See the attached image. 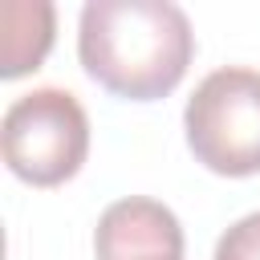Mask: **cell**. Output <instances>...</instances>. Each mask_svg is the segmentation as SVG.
Instances as JSON below:
<instances>
[{"mask_svg":"<svg viewBox=\"0 0 260 260\" xmlns=\"http://www.w3.org/2000/svg\"><path fill=\"white\" fill-rule=\"evenodd\" d=\"M195 53L191 20L171 0H89L77 20L85 73L130 102L167 98Z\"/></svg>","mask_w":260,"mask_h":260,"instance_id":"obj_1","label":"cell"},{"mask_svg":"<svg viewBox=\"0 0 260 260\" xmlns=\"http://www.w3.org/2000/svg\"><path fill=\"white\" fill-rule=\"evenodd\" d=\"M191 154L228 179L260 175V69L207 73L183 110Z\"/></svg>","mask_w":260,"mask_h":260,"instance_id":"obj_2","label":"cell"},{"mask_svg":"<svg viewBox=\"0 0 260 260\" xmlns=\"http://www.w3.org/2000/svg\"><path fill=\"white\" fill-rule=\"evenodd\" d=\"M4 162L32 187H61L89 154V118L69 89L41 85L4 110Z\"/></svg>","mask_w":260,"mask_h":260,"instance_id":"obj_3","label":"cell"},{"mask_svg":"<svg viewBox=\"0 0 260 260\" xmlns=\"http://www.w3.org/2000/svg\"><path fill=\"white\" fill-rule=\"evenodd\" d=\"M98 260H183V228L158 199H118L102 211L93 232Z\"/></svg>","mask_w":260,"mask_h":260,"instance_id":"obj_4","label":"cell"},{"mask_svg":"<svg viewBox=\"0 0 260 260\" xmlns=\"http://www.w3.org/2000/svg\"><path fill=\"white\" fill-rule=\"evenodd\" d=\"M4 61H0V77H20L28 69H37L53 45V4L37 0V4H20L8 0L4 4Z\"/></svg>","mask_w":260,"mask_h":260,"instance_id":"obj_5","label":"cell"},{"mask_svg":"<svg viewBox=\"0 0 260 260\" xmlns=\"http://www.w3.org/2000/svg\"><path fill=\"white\" fill-rule=\"evenodd\" d=\"M215 260H260V211L236 219V223L219 236Z\"/></svg>","mask_w":260,"mask_h":260,"instance_id":"obj_6","label":"cell"}]
</instances>
